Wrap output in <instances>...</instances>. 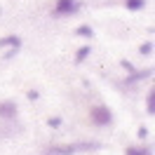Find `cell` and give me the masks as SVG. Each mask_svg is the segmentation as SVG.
Here are the masks:
<instances>
[{"instance_id":"obj_3","label":"cell","mask_w":155,"mask_h":155,"mask_svg":"<svg viewBox=\"0 0 155 155\" xmlns=\"http://www.w3.org/2000/svg\"><path fill=\"white\" fill-rule=\"evenodd\" d=\"M19 45H21L19 35H5V38H0V47L2 49H19Z\"/></svg>"},{"instance_id":"obj_6","label":"cell","mask_w":155,"mask_h":155,"mask_svg":"<svg viewBox=\"0 0 155 155\" xmlns=\"http://www.w3.org/2000/svg\"><path fill=\"white\" fill-rule=\"evenodd\" d=\"M89 52H92V47H89V45H82V47L75 52V61H78V64H82V61L89 57Z\"/></svg>"},{"instance_id":"obj_10","label":"cell","mask_w":155,"mask_h":155,"mask_svg":"<svg viewBox=\"0 0 155 155\" xmlns=\"http://www.w3.org/2000/svg\"><path fill=\"white\" fill-rule=\"evenodd\" d=\"M139 52H141L143 57H148V54H153V42H143V45L139 47Z\"/></svg>"},{"instance_id":"obj_7","label":"cell","mask_w":155,"mask_h":155,"mask_svg":"<svg viewBox=\"0 0 155 155\" xmlns=\"http://www.w3.org/2000/svg\"><path fill=\"white\" fill-rule=\"evenodd\" d=\"M125 7L136 12V10H141V7H146V0H125Z\"/></svg>"},{"instance_id":"obj_12","label":"cell","mask_w":155,"mask_h":155,"mask_svg":"<svg viewBox=\"0 0 155 155\" xmlns=\"http://www.w3.org/2000/svg\"><path fill=\"white\" fill-rule=\"evenodd\" d=\"M139 136H141V139H146V136H148V129H146V127H141V129H139Z\"/></svg>"},{"instance_id":"obj_11","label":"cell","mask_w":155,"mask_h":155,"mask_svg":"<svg viewBox=\"0 0 155 155\" xmlns=\"http://www.w3.org/2000/svg\"><path fill=\"white\" fill-rule=\"evenodd\" d=\"M155 113V97H153V92L148 94V115H153Z\"/></svg>"},{"instance_id":"obj_5","label":"cell","mask_w":155,"mask_h":155,"mask_svg":"<svg viewBox=\"0 0 155 155\" xmlns=\"http://www.w3.org/2000/svg\"><path fill=\"white\" fill-rule=\"evenodd\" d=\"M78 150V146H54L47 148V155H73Z\"/></svg>"},{"instance_id":"obj_1","label":"cell","mask_w":155,"mask_h":155,"mask_svg":"<svg viewBox=\"0 0 155 155\" xmlns=\"http://www.w3.org/2000/svg\"><path fill=\"white\" fill-rule=\"evenodd\" d=\"M89 120H92L97 127H106V125L113 122V113H110L108 106H94L89 110Z\"/></svg>"},{"instance_id":"obj_13","label":"cell","mask_w":155,"mask_h":155,"mask_svg":"<svg viewBox=\"0 0 155 155\" xmlns=\"http://www.w3.org/2000/svg\"><path fill=\"white\" fill-rule=\"evenodd\" d=\"M49 127H59V117H54V120L49 117Z\"/></svg>"},{"instance_id":"obj_9","label":"cell","mask_w":155,"mask_h":155,"mask_svg":"<svg viewBox=\"0 0 155 155\" xmlns=\"http://www.w3.org/2000/svg\"><path fill=\"white\" fill-rule=\"evenodd\" d=\"M78 35H82V38H92L94 35V31H92V26H78L75 28Z\"/></svg>"},{"instance_id":"obj_8","label":"cell","mask_w":155,"mask_h":155,"mask_svg":"<svg viewBox=\"0 0 155 155\" xmlns=\"http://www.w3.org/2000/svg\"><path fill=\"white\" fill-rule=\"evenodd\" d=\"M125 155H150V150H146V148H136V146H127Z\"/></svg>"},{"instance_id":"obj_4","label":"cell","mask_w":155,"mask_h":155,"mask_svg":"<svg viewBox=\"0 0 155 155\" xmlns=\"http://www.w3.org/2000/svg\"><path fill=\"white\" fill-rule=\"evenodd\" d=\"M17 115V104L14 101H0V117H14Z\"/></svg>"},{"instance_id":"obj_2","label":"cell","mask_w":155,"mask_h":155,"mask_svg":"<svg viewBox=\"0 0 155 155\" xmlns=\"http://www.w3.org/2000/svg\"><path fill=\"white\" fill-rule=\"evenodd\" d=\"M78 7H80L78 0H57L54 14H57V17H71V14H75V12H78Z\"/></svg>"}]
</instances>
